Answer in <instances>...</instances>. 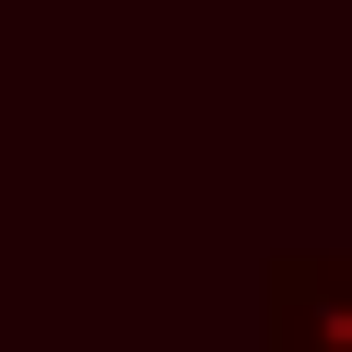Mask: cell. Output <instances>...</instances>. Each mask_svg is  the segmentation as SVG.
Returning <instances> with one entry per match:
<instances>
[{
    "label": "cell",
    "instance_id": "cell-1",
    "mask_svg": "<svg viewBox=\"0 0 352 352\" xmlns=\"http://www.w3.org/2000/svg\"><path fill=\"white\" fill-rule=\"evenodd\" d=\"M258 352H352V258H282Z\"/></svg>",
    "mask_w": 352,
    "mask_h": 352
}]
</instances>
